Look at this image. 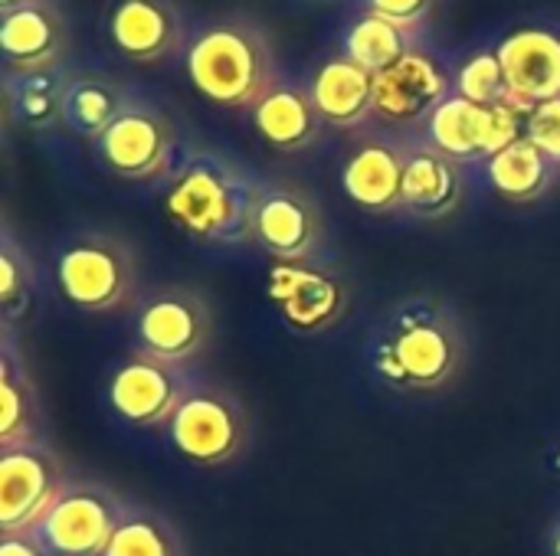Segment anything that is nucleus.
Here are the masks:
<instances>
[{
	"instance_id": "nucleus-23",
	"label": "nucleus",
	"mask_w": 560,
	"mask_h": 556,
	"mask_svg": "<svg viewBox=\"0 0 560 556\" xmlns=\"http://www.w3.org/2000/svg\"><path fill=\"white\" fill-rule=\"evenodd\" d=\"M560 167L528 138H518L505 151L486 161V177L509 203H535L555 190Z\"/></svg>"
},
{
	"instance_id": "nucleus-13",
	"label": "nucleus",
	"mask_w": 560,
	"mask_h": 556,
	"mask_svg": "<svg viewBox=\"0 0 560 556\" xmlns=\"http://www.w3.org/2000/svg\"><path fill=\"white\" fill-rule=\"evenodd\" d=\"M253 242L262 246L276 262H315L325 246L318 203L299 187H262Z\"/></svg>"
},
{
	"instance_id": "nucleus-8",
	"label": "nucleus",
	"mask_w": 560,
	"mask_h": 556,
	"mask_svg": "<svg viewBox=\"0 0 560 556\" xmlns=\"http://www.w3.org/2000/svg\"><path fill=\"white\" fill-rule=\"evenodd\" d=\"M98 161L125 180H161L177 167V131L171 118L148 105L128 102V108L95 141Z\"/></svg>"
},
{
	"instance_id": "nucleus-9",
	"label": "nucleus",
	"mask_w": 560,
	"mask_h": 556,
	"mask_svg": "<svg viewBox=\"0 0 560 556\" xmlns=\"http://www.w3.org/2000/svg\"><path fill=\"white\" fill-rule=\"evenodd\" d=\"M128 505L95 482H69L36 534L52 556H102L108 551Z\"/></svg>"
},
{
	"instance_id": "nucleus-30",
	"label": "nucleus",
	"mask_w": 560,
	"mask_h": 556,
	"mask_svg": "<svg viewBox=\"0 0 560 556\" xmlns=\"http://www.w3.org/2000/svg\"><path fill=\"white\" fill-rule=\"evenodd\" d=\"M525 138L535 141L560 167V95L538 102L525 118Z\"/></svg>"
},
{
	"instance_id": "nucleus-18",
	"label": "nucleus",
	"mask_w": 560,
	"mask_h": 556,
	"mask_svg": "<svg viewBox=\"0 0 560 556\" xmlns=\"http://www.w3.org/2000/svg\"><path fill=\"white\" fill-rule=\"evenodd\" d=\"M466 197L463 164L440 154L423 138L407 141V167H404V216L413 220H446L459 210Z\"/></svg>"
},
{
	"instance_id": "nucleus-33",
	"label": "nucleus",
	"mask_w": 560,
	"mask_h": 556,
	"mask_svg": "<svg viewBox=\"0 0 560 556\" xmlns=\"http://www.w3.org/2000/svg\"><path fill=\"white\" fill-rule=\"evenodd\" d=\"M548 554L560 556V518L551 524V531H548Z\"/></svg>"
},
{
	"instance_id": "nucleus-10",
	"label": "nucleus",
	"mask_w": 560,
	"mask_h": 556,
	"mask_svg": "<svg viewBox=\"0 0 560 556\" xmlns=\"http://www.w3.org/2000/svg\"><path fill=\"white\" fill-rule=\"evenodd\" d=\"M66 485L62 459L49 446L0 449V534L36 531Z\"/></svg>"
},
{
	"instance_id": "nucleus-4",
	"label": "nucleus",
	"mask_w": 560,
	"mask_h": 556,
	"mask_svg": "<svg viewBox=\"0 0 560 556\" xmlns=\"http://www.w3.org/2000/svg\"><path fill=\"white\" fill-rule=\"evenodd\" d=\"M52 272L59 295L85 315L121 311L138 298L135 249L112 233L82 229L69 236L56 252Z\"/></svg>"
},
{
	"instance_id": "nucleus-21",
	"label": "nucleus",
	"mask_w": 560,
	"mask_h": 556,
	"mask_svg": "<svg viewBox=\"0 0 560 556\" xmlns=\"http://www.w3.org/2000/svg\"><path fill=\"white\" fill-rule=\"evenodd\" d=\"M253 125L266 144H272L276 151H285V154L312 147L325 128L308 88H302L295 82H276L253 105Z\"/></svg>"
},
{
	"instance_id": "nucleus-29",
	"label": "nucleus",
	"mask_w": 560,
	"mask_h": 556,
	"mask_svg": "<svg viewBox=\"0 0 560 556\" xmlns=\"http://www.w3.org/2000/svg\"><path fill=\"white\" fill-rule=\"evenodd\" d=\"M456 92L466 95L469 102L479 105H502L509 102V85H505V69L495 49H482L469 56L456 75Z\"/></svg>"
},
{
	"instance_id": "nucleus-20",
	"label": "nucleus",
	"mask_w": 560,
	"mask_h": 556,
	"mask_svg": "<svg viewBox=\"0 0 560 556\" xmlns=\"http://www.w3.org/2000/svg\"><path fill=\"white\" fill-rule=\"evenodd\" d=\"M374 79L377 75L371 69H364L348 52H341L315 69L308 82V95L325 125L351 131L374 115Z\"/></svg>"
},
{
	"instance_id": "nucleus-5",
	"label": "nucleus",
	"mask_w": 560,
	"mask_h": 556,
	"mask_svg": "<svg viewBox=\"0 0 560 556\" xmlns=\"http://www.w3.org/2000/svg\"><path fill=\"white\" fill-rule=\"evenodd\" d=\"M177 456L200 469H220L236 462L249 446V416L236 393L194 380L164 426Z\"/></svg>"
},
{
	"instance_id": "nucleus-31",
	"label": "nucleus",
	"mask_w": 560,
	"mask_h": 556,
	"mask_svg": "<svg viewBox=\"0 0 560 556\" xmlns=\"http://www.w3.org/2000/svg\"><path fill=\"white\" fill-rule=\"evenodd\" d=\"M430 3L433 0H368V10L384 13V16L407 23V26H420V20L430 13Z\"/></svg>"
},
{
	"instance_id": "nucleus-1",
	"label": "nucleus",
	"mask_w": 560,
	"mask_h": 556,
	"mask_svg": "<svg viewBox=\"0 0 560 556\" xmlns=\"http://www.w3.org/2000/svg\"><path fill=\"white\" fill-rule=\"evenodd\" d=\"M466 324L459 311L436 295L397 301L371 338V367L377 380L400 393H436L450 387L466 364Z\"/></svg>"
},
{
	"instance_id": "nucleus-3",
	"label": "nucleus",
	"mask_w": 560,
	"mask_h": 556,
	"mask_svg": "<svg viewBox=\"0 0 560 556\" xmlns=\"http://www.w3.org/2000/svg\"><path fill=\"white\" fill-rule=\"evenodd\" d=\"M187 75L207 102L223 108H253L279 82L266 36L246 20L203 26L187 46Z\"/></svg>"
},
{
	"instance_id": "nucleus-24",
	"label": "nucleus",
	"mask_w": 560,
	"mask_h": 556,
	"mask_svg": "<svg viewBox=\"0 0 560 556\" xmlns=\"http://www.w3.org/2000/svg\"><path fill=\"white\" fill-rule=\"evenodd\" d=\"M128 108V95L115 79L105 75H79L66 82L62 95V125L82 138L98 141L108 125Z\"/></svg>"
},
{
	"instance_id": "nucleus-19",
	"label": "nucleus",
	"mask_w": 560,
	"mask_h": 556,
	"mask_svg": "<svg viewBox=\"0 0 560 556\" xmlns=\"http://www.w3.org/2000/svg\"><path fill=\"white\" fill-rule=\"evenodd\" d=\"M108 36L135 62L164 59L184 39L180 10L174 0H118L108 16Z\"/></svg>"
},
{
	"instance_id": "nucleus-27",
	"label": "nucleus",
	"mask_w": 560,
	"mask_h": 556,
	"mask_svg": "<svg viewBox=\"0 0 560 556\" xmlns=\"http://www.w3.org/2000/svg\"><path fill=\"white\" fill-rule=\"evenodd\" d=\"M66 82L56 72L7 75V118H20L26 128H49L62 121Z\"/></svg>"
},
{
	"instance_id": "nucleus-7",
	"label": "nucleus",
	"mask_w": 560,
	"mask_h": 556,
	"mask_svg": "<svg viewBox=\"0 0 560 556\" xmlns=\"http://www.w3.org/2000/svg\"><path fill=\"white\" fill-rule=\"evenodd\" d=\"M525 111L512 102L479 105L459 92H450L427 118L423 141L456 164H486L518 138H525Z\"/></svg>"
},
{
	"instance_id": "nucleus-26",
	"label": "nucleus",
	"mask_w": 560,
	"mask_h": 556,
	"mask_svg": "<svg viewBox=\"0 0 560 556\" xmlns=\"http://www.w3.org/2000/svg\"><path fill=\"white\" fill-rule=\"evenodd\" d=\"M413 36H417V26H407V23H397L384 13L364 10L354 20V26L348 29L345 52L354 62H361L364 69H371L374 75H381L417 49Z\"/></svg>"
},
{
	"instance_id": "nucleus-25",
	"label": "nucleus",
	"mask_w": 560,
	"mask_h": 556,
	"mask_svg": "<svg viewBox=\"0 0 560 556\" xmlns=\"http://www.w3.org/2000/svg\"><path fill=\"white\" fill-rule=\"evenodd\" d=\"M39 305V282L36 265L30 252L13 239V233L3 226L0 239V324L3 338H16L23 328H30Z\"/></svg>"
},
{
	"instance_id": "nucleus-12",
	"label": "nucleus",
	"mask_w": 560,
	"mask_h": 556,
	"mask_svg": "<svg viewBox=\"0 0 560 556\" xmlns=\"http://www.w3.org/2000/svg\"><path fill=\"white\" fill-rule=\"evenodd\" d=\"M190 383L194 380L187 377L184 367H171L144 354H131L125 364L115 367L105 397L118 419L138 429H151L171 423Z\"/></svg>"
},
{
	"instance_id": "nucleus-2",
	"label": "nucleus",
	"mask_w": 560,
	"mask_h": 556,
	"mask_svg": "<svg viewBox=\"0 0 560 556\" xmlns=\"http://www.w3.org/2000/svg\"><path fill=\"white\" fill-rule=\"evenodd\" d=\"M262 187L240 164L213 151H190L167 177L164 213L194 242L246 246L253 242Z\"/></svg>"
},
{
	"instance_id": "nucleus-14",
	"label": "nucleus",
	"mask_w": 560,
	"mask_h": 556,
	"mask_svg": "<svg viewBox=\"0 0 560 556\" xmlns=\"http://www.w3.org/2000/svg\"><path fill=\"white\" fill-rule=\"evenodd\" d=\"M69 49V29L46 0H16L0 20V52L7 75L56 72Z\"/></svg>"
},
{
	"instance_id": "nucleus-17",
	"label": "nucleus",
	"mask_w": 560,
	"mask_h": 556,
	"mask_svg": "<svg viewBox=\"0 0 560 556\" xmlns=\"http://www.w3.org/2000/svg\"><path fill=\"white\" fill-rule=\"evenodd\" d=\"M450 95V79L436 59L413 49L374 79V115L390 125H417Z\"/></svg>"
},
{
	"instance_id": "nucleus-32",
	"label": "nucleus",
	"mask_w": 560,
	"mask_h": 556,
	"mask_svg": "<svg viewBox=\"0 0 560 556\" xmlns=\"http://www.w3.org/2000/svg\"><path fill=\"white\" fill-rule=\"evenodd\" d=\"M0 556H52V551L43 544L36 531H16L0 534Z\"/></svg>"
},
{
	"instance_id": "nucleus-28",
	"label": "nucleus",
	"mask_w": 560,
	"mask_h": 556,
	"mask_svg": "<svg viewBox=\"0 0 560 556\" xmlns=\"http://www.w3.org/2000/svg\"><path fill=\"white\" fill-rule=\"evenodd\" d=\"M102 556H184V544L161 514L128 508Z\"/></svg>"
},
{
	"instance_id": "nucleus-15",
	"label": "nucleus",
	"mask_w": 560,
	"mask_h": 556,
	"mask_svg": "<svg viewBox=\"0 0 560 556\" xmlns=\"http://www.w3.org/2000/svg\"><path fill=\"white\" fill-rule=\"evenodd\" d=\"M404 167L407 141L371 134L348 154L341 167V187L364 213L390 216L404 206Z\"/></svg>"
},
{
	"instance_id": "nucleus-16",
	"label": "nucleus",
	"mask_w": 560,
	"mask_h": 556,
	"mask_svg": "<svg viewBox=\"0 0 560 556\" xmlns=\"http://www.w3.org/2000/svg\"><path fill=\"white\" fill-rule=\"evenodd\" d=\"M499 59L505 69L509 102L525 115L548 98L560 95V33L545 26H525L499 43Z\"/></svg>"
},
{
	"instance_id": "nucleus-22",
	"label": "nucleus",
	"mask_w": 560,
	"mask_h": 556,
	"mask_svg": "<svg viewBox=\"0 0 560 556\" xmlns=\"http://www.w3.org/2000/svg\"><path fill=\"white\" fill-rule=\"evenodd\" d=\"M39 397L33 377L16 351V338H3L0 347V449L39 442Z\"/></svg>"
},
{
	"instance_id": "nucleus-6",
	"label": "nucleus",
	"mask_w": 560,
	"mask_h": 556,
	"mask_svg": "<svg viewBox=\"0 0 560 556\" xmlns=\"http://www.w3.org/2000/svg\"><path fill=\"white\" fill-rule=\"evenodd\" d=\"M213 344V311L203 295L171 285L151 292L135 308V354L187 367Z\"/></svg>"
},
{
	"instance_id": "nucleus-11",
	"label": "nucleus",
	"mask_w": 560,
	"mask_h": 556,
	"mask_svg": "<svg viewBox=\"0 0 560 556\" xmlns=\"http://www.w3.org/2000/svg\"><path fill=\"white\" fill-rule=\"evenodd\" d=\"M266 292L282 321L299 334H318L338 324L351 298L345 279L318 262H276Z\"/></svg>"
}]
</instances>
